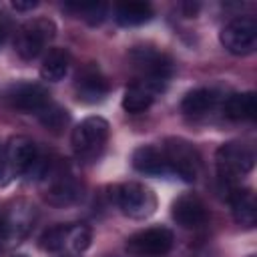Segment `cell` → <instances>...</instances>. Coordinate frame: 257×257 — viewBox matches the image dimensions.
<instances>
[{"mask_svg": "<svg viewBox=\"0 0 257 257\" xmlns=\"http://www.w3.org/2000/svg\"><path fill=\"white\" fill-rule=\"evenodd\" d=\"M78 197V189L76 185L72 183V179L68 177H60L56 179L48 189H46V201L52 203V205H70L74 199Z\"/></svg>", "mask_w": 257, "mask_h": 257, "instance_id": "21", "label": "cell"}, {"mask_svg": "<svg viewBox=\"0 0 257 257\" xmlns=\"http://www.w3.org/2000/svg\"><path fill=\"white\" fill-rule=\"evenodd\" d=\"M233 217L245 227H253L257 221V201L251 189H233L229 195Z\"/></svg>", "mask_w": 257, "mask_h": 257, "instance_id": "15", "label": "cell"}, {"mask_svg": "<svg viewBox=\"0 0 257 257\" xmlns=\"http://www.w3.org/2000/svg\"><path fill=\"white\" fill-rule=\"evenodd\" d=\"M173 231L167 227H149L126 239V249L139 257H161L173 247Z\"/></svg>", "mask_w": 257, "mask_h": 257, "instance_id": "8", "label": "cell"}, {"mask_svg": "<svg viewBox=\"0 0 257 257\" xmlns=\"http://www.w3.org/2000/svg\"><path fill=\"white\" fill-rule=\"evenodd\" d=\"M217 173L223 181H235L247 175L255 165V153L245 143H225L217 149L215 155Z\"/></svg>", "mask_w": 257, "mask_h": 257, "instance_id": "3", "label": "cell"}, {"mask_svg": "<svg viewBox=\"0 0 257 257\" xmlns=\"http://www.w3.org/2000/svg\"><path fill=\"white\" fill-rule=\"evenodd\" d=\"M54 34H56V26H54L52 20H48V18H32V20H26L18 28L16 38H14L16 54L22 60L36 58L44 50V46L54 38Z\"/></svg>", "mask_w": 257, "mask_h": 257, "instance_id": "1", "label": "cell"}, {"mask_svg": "<svg viewBox=\"0 0 257 257\" xmlns=\"http://www.w3.org/2000/svg\"><path fill=\"white\" fill-rule=\"evenodd\" d=\"M64 10L82 18L90 26L100 24L106 16V4H102V2H68V4H64Z\"/></svg>", "mask_w": 257, "mask_h": 257, "instance_id": "22", "label": "cell"}, {"mask_svg": "<svg viewBox=\"0 0 257 257\" xmlns=\"http://www.w3.org/2000/svg\"><path fill=\"white\" fill-rule=\"evenodd\" d=\"M153 18V8L147 2H120L114 8V20L120 26H141Z\"/></svg>", "mask_w": 257, "mask_h": 257, "instance_id": "17", "label": "cell"}, {"mask_svg": "<svg viewBox=\"0 0 257 257\" xmlns=\"http://www.w3.org/2000/svg\"><path fill=\"white\" fill-rule=\"evenodd\" d=\"M76 96L82 102H98L106 96L108 92V82L106 78L96 70V68H86L76 76Z\"/></svg>", "mask_w": 257, "mask_h": 257, "instance_id": "13", "label": "cell"}, {"mask_svg": "<svg viewBox=\"0 0 257 257\" xmlns=\"http://www.w3.org/2000/svg\"><path fill=\"white\" fill-rule=\"evenodd\" d=\"M30 223H32L30 207H22V209L14 207L10 211L0 213V249L24 237Z\"/></svg>", "mask_w": 257, "mask_h": 257, "instance_id": "12", "label": "cell"}, {"mask_svg": "<svg viewBox=\"0 0 257 257\" xmlns=\"http://www.w3.org/2000/svg\"><path fill=\"white\" fill-rule=\"evenodd\" d=\"M128 60L147 78L145 82L155 86L157 90L161 88V82H165L173 74L171 56L155 46H135L128 52Z\"/></svg>", "mask_w": 257, "mask_h": 257, "instance_id": "2", "label": "cell"}, {"mask_svg": "<svg viewBox=\"0 0 257 257\" xmlns=\"http://www.w3.org/2000/svg\"><path fill=\"white\" fill-rule=\"evenodd\" d=\"M118 209L131 219H147L157 209V197L153 189L141 183H124L114 193Z\"/></svg>", "mask_w": 257, "mask_h": 257, "instance_id": "5", "label": "cell"}, {"mask_svg": "<svg viewBox=\"0 0 257 257\" xmlns=\"http://www.w3.org/2000/svg\"><path fill=\"white\" fill-rule=\"evenodd\" d=\"M14 257H26V255H14Z\"/></svg>", "mask_w": 257, "mask_h": 257, "instance_id": "28", "label": "cell"}, {"mask_svg": "<svg viewBox=\"0 0 257 257\" xmlns=\"http://www.w3.org/2000/svg\"><path fill=\"white\" fill-rule=\"evenodd\" d=\"M70 225H52L40 235V247L44 251H60L68 241Z\"/></svg>", "mask_w": 257, "mask_h": 257, "instance_id": "24", "label": "cell"}, {"mask_svg": "<svg viewBox=\"0 0 257 257\" xmlns=\"http://www.w3.org/2000/svg\"><path fill=\"white\" fill-rule=\"evenodd\" d=\"M219 96L213 88H195L191 92H187L181 100V108L183 112L187 114H193V116H199V114H205L209 112L215 104H217Z\"/></svg>", "mask_w": 257, "mask_h": 257, "instance_id": "19", "label": "cell"}, {"mask_svg": "<svg viewBox=\"0 0 257 257\" xmlns=\"http://www.w3.org/2000/svg\"><path fill=\"white\" fill-rule=\"evenodd\" d=\"M223 112L231 120H249L257 112V102L253 92H235L227 96L223 104Z\"/></svg>", "mask_w": 257, "mask_h": 257, "instance_id": "16", "label": "cell"}, {"mask_svg": "<svg viewBox=\"0 0 257 257\" xmlns=\"http://www.w3.org/2000/svg\"><path fill=\"white\" fill-rule=\"evenodd\" d=\"M165 159L169 163V169L177 173L185 181H195L201 171V155L199 151L185 139H167L165 141Z\"/></svg>", "mask_w": 257, "mask_h": 257, "instance_id": "4", "label": "cell"}, {"mask_svg": "<svg viewBox=\"0 0 257 257\" xmlns=\"http://www.w3.org/2000/svg\"><path fill=\"white\" fill-rule=\"evenodd\" d=\"M68 64H70V54H68L64 48H50V50L46 52V56L42 58L40 76H42L44 80L56 82V80H60V78L66 74Z\"/></svg>", "mask_w": 257, "mask_h": 257, "instance_id": "20", "label": "cell"}, {"mask_svg": "<svg viewBox=\"0 0 257 257\" xmlns=\"http://www.w3.org/2000/svg\"><path fill=\"white\" fill-rule=\"evenodd\" d=\"M38 116H40V122H42L46 128L54 131V133L62 131V128L68 124V118H70L66 108H62V106H58V104H52V102H48V104L38 112Z\"/></svg>", "mask_w": 257, "mask_h": 257, "instance_id": "23", "label": "cell"}, {"mask_svg": "<svg viewBox=\"0 0 257 257\" xmlns=\"http://www.w3.org/2000/svg\"><path fill=\"white\" fill-rule=\"evenodd\" d=\"M108 128L110 126L102 116H88V118L80 120V124H76V128L72 131V137H70L72 149L80 157L98 155L108 139Z\"/></svg>", "mask_w": 257, "mask_h": 257, "instance_id": "7", "label": "cell"}, {"mask_svg": "<svg viewBox=\"0 0 257 257\" xmlns=\"http://www.w3.org/2000/svg\"><path fill=\"white\" fill-rule=\"evenodd\" d=\"M68 241H70V245H72L76 251H84V249L90 245V229H88V227H84V225L70 227Z\"/></svg>", "mask_w": 257, "mask_h": 257, "instance_id": "25", "label": "cell"}, {"mask_svg": "<svg viewBox=\"0 0 257 257\" xmlns=\"http://www.w3.org/2000/svg\"><path fill=\"white\" fill-rule=\"evenodd\" d=\"M155 92L157 88L147 84V82H137L133 86H128L124 90V96H122V108L126 112H143L147 110L151 104H153V98H155Z\"/></svg>", "mask_w": 257, "mask_h": 257, "instance_id": "18", "label": "cell"}, {"mask_svg": "<svg viewBox=\"0 0 257 257\" xmlns=\"http://www.w3.org/2000/svg\"><path fill=\"white\" fill-rule=\"evenodd\" d=\"M0 169H2V159H0Z\"/></svg>", "mask_w": 257, "mask_h": 257, "instance_id": "29", "label": "cell"}, {"mask_svg": "<svg viewBox=\"0 0 257 257\" xmlns=\"http://www.w3.org/2000/svg\"><path fill=\"white\" fill-rule=\"evenodd\" d=\"M36 6H38V2H34V0H28V2L14 0V2H12V8H16V10H32V8H36Z\"/></svg>", "mask_w": 257, "mask_h": 257, "instance_id": "26", "label": "cell"}, {"mask_svg": "<svg viewBox=\"0 0 257 257\" xmlns=\"http://www.w3.org/2000/svg\"><path fill=\"white\" fill-rule=\"evenodd\" d=\"M133 167L139 173L145 175H165L169 173V163L165 159V153L153 145H143L139 149H135L133 153Z\"/></svg>", "mask_w": 257, "mask_h": 257, "instance_id": "14", "label": "cell"}, {"mask_svg": "<svg viewBox=\"0 0 257 257\" xmlns=\"http://www.w3.org/2000/svg\"><path fill=\"white\" fill-rule=\"evenodd\" d=\"M6 32H8V26H6V20L0 16V46H2V42H4V38H6Z\"/></svg>", "mask_w": 257, "mask_h": 257, "instance_id": "27", "label": "cell"}, {"mask_svg": "<svg viewBox=\"0 0 257 257\" xmlns=\"http://www.w3.org/2000/svg\"><path fill=\"white\" fill-rule=\"evenodd\" d=\"M8 102L22 112H36L38 114L50 102V94L42 84L18 82V84H12L8 88Z\"/></svg>", "mask_w": 257, "mask_h": 257, "instance_id": "9", "label": "cell"}, {"mask_svg": "<svg viewBox=\"0 0 257 257\" xmlns=\"http://www.w3.org/2000/svg\"><path fill=\"white\" fill-rule=\"evenodd\" d=\"M38 161L36 145L28 137H12L6 145L4 163L14 175H22L32 169V165Z\"/></svg>", "mask_w": 257, "mask_h": 257, "instance_id": "10", "label": "cell"}, {"mask_svg": "<svg viewBox=\"0 0 257 257\" xmlns=\"http://www.w3.org/2000/svg\"><path fill=\"white\" fill-rule=\"evenodd\" d=\"M173 219L185 227V229H193V227H201L207 221V207L203 203L201 197H197L195 193H185L181 195L173 207H171Z\"/></svg>", "mask_w": 257, "mask_h": 257, "instance_id": "11", "label": "cell"}, {"mask_svg": "<svg viewBox=\"0 0 257 257\" xmlns=\"http://www.w3.org/2000/svg\"><path fill=\"white\" fill-rule=\"evenodd\" d=\"M219 40L225 46V50L231 54L237 56L251 54L257 46V22L251 16L235 18L221 28Z\"/></svg>", "mask_w": 257, "mask_h": 257, "instance_id": "6", "label": "cell"}]
</instances>
